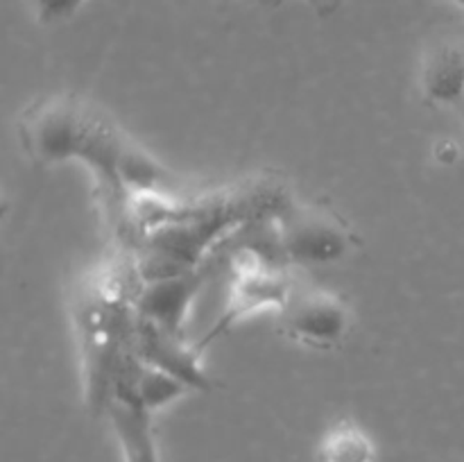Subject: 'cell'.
<instances>
[{
	"label": "cell",
	"instance_id": "1",
	"mask_svg": "<svg viewBox=\"0 0 464 462\" xmlns=\"http://www.w3.org/2000/svg\"><path fill=\"white\" fill-rule=\"evenodd\" d=\"M21 139L27 152L44 163L77 159L98 177L107 199L109 220L122 243L127 240V195L122 163L131 143L89 102L59 95L39 102L23 116Z\"/></svg>",
	"mask_w": 464,
	"mask_h": 462
},
{
	"label": "cell",
	"instance_id": "2",
	"mask_svg": "<svg viewBox=\"0 0 464 462\" xmlns=\"http://www.w3.org/2000/svg\"><path fill=\"white\" fill-rule=\"evenodd\" d=\"M143 281L130 252L86 276L72 302L77 338L84 365L86 403L102 415L111 399L118 371L131 356Z\"/></svg>",
	"mask_w": 464,
	"mask_h": 462
},
{
	"label": "cell",
	"instance_id": "3",
	"mask_svg": "<svg viewBox=\"0 0 464 462\" xmlns=\"http://www.w3.org/2000/svg\"><path fill=\"white\" fill-rule=\"evenodd\" d=\"M276 231L288 263L329 265L343 261L353 247L347 225L322 207L290 202L276 216Z\"/></svg>",
	"mask_w": 464,
	"mask_h": 462
},
{
	"label": "cell",
	"instance_id": "4",
	"mask_svg": "<svg viewBox=\"0 0 464 462\" xmlns=\"http://www.w3.org/2000/svg\"><path fill=\"white\" fill-rule=\"evenodd\" d=\"M349 322L347 306L322 290H293L281 308V326L288 338L313 349H331L343 342Z\"/></svg>",
	"mask_w": 464,
	"mask_h": 462
},
{
	"label": "cell",
	"instance_id": "5",
	"mask_svg": "<svg viewBox=\"0 0 464 462\" xmlns=\"http://www.w3.org/2000/svg\"><path fill=\"white\" fill-rule=\"evenodd\" d=\"M208 276H211V265L168 279L148 281L136 299L139 315L150 324L184 338V322Z\"/></svg>",
	"mask_w": 464,
	"mask_h": 462
},
{
	"label": "cell",
	"instance_id": "6",
	"mask_svg": "<svg viewBox=\"0 0 464 462\" xmlns=\"http://www.w3.org/2000/svg\"><path fill=\"white\" fill-rule=\"evenodd\" d=\"M131 353L145 365H152L157 370L177 376L190 390H198V392L211 390V380L199 365L198 347H188L184 338L150 324L140 315L139 324H136L134 342H131Z\"/></svg>",
	"mask_w": 464,
	"mask_h": 462
},
{
	"label": "cell",
	"instance_id": "7",
	"mask_svg": "<svg viewBox=\"0 0 464 462\" xmlns=\"http://www.w3.org/2000/svg\"><path fill=\"white\" fill-rule=\"evenodd\" d=\"M186 392H193L184 380L177 376L168 374V371L157 370L152 365H145L139 358L131 353L125 361V365L118 371V379L113 383V397L130 399V401L139 403L148 412H157L161 408H168L170 403L179 401Z\"/></svg>",
	"mask_w": 464,
	"mask_h": 462
},
{
	"label": "cell",
	"instance_id": "8",
	"mask_svg": "<svg viewBox=\"0 0 464 462\" xmlns=\"http://www.w3.org/2000/svg\"><path fill=\"white\" fill-rule=\"evenodd\" d=\"M104 415L109 417L122 462H159L157 439L152 430V412L140 408L130 399H109Z\"/></svg>",
	"mask_w": 464,
	"mask_h": 462
},
{
	"label": "cell",
	"instance_id": "9",
	"mask_svg": "<svg viewBox=\"0 0 464 462\" xmlns=\"http://www.w3.org/2000/svg\"><path fill=\"white\" fill-rule=\"evenodd\" d=\"M421 89L430 102H460L464 98V50L453 45L433 50L421 71Z\"/></svg>",
	"mask_w": 464,
	"mask_h": 462
},
{
	"label": "cell",
	"instance_id": "10",
	"mask_svg": "<svg viewBox=\"0 0 464 462\" xmlns=\"http://www.w3.org/2000/svg\"><path fill=\"white\" fill-rule=\"evenodd\" d=\"M376 447L353 421H340L326 430L320 444V462H374Z\"/></svg>",
	"mask_w": 464,
	"mask_h": 462
},
{
	"label": "cell",
	"instance_id": "11",
	"mask_svg": "<svg viewBox=\"0 0 464 462\" xmlns=\"http://www.w3.org/2000/svg\"><path fill=\"white\" fill-rule=\"evenodd\" d=\"M82 3L84 0H32L36 16L44 23H57L62 18H68L82 7Z\"/></svg>",
	"mask_w": 464,
	"mask_h": 462
},
{
	"label": "cell",
	"instance_id": "12",
	"mask_svg": "<svg viewBox=\"0 0 464 462\" xmlns=\"http://www.w3.org/2000/svg\"><path fill=\"white\" fill-rule=\"evenodd\" d=\"M258 5H266V7H279V5L288 3V0H254Z\"/></svg>",
	"mask_w": 464,
	"mask_h": 462
},
{
	"label": "cell",
	"instance_id": "13",
	"mask_svg": "<svg viewBox=\"0 0 464 462\" xmlns=\"http://www.w3.org/2000/svg\"><path fill=\"white\" fill-rule=\"evenodd\" d=\"M456 107H458V109H460V111H462V116H464V98L460 100V102H458V104H456Z\"/></svg>",
	"mask_w": 464,
	"mask_h": 462
},
{
	"label": "cell",
	"instance_id": "14",
	"mask_svg": "<svg viewBox=\"0 0 464 462\" xmlns=\"http://www.w3.org/2000/svg\"><path fill=\"white\" fill-rule=\"evenodd\" d=\"M453 3H456V5H460V7L464 9V0H453Z\"/></svg>",
	"mask_w": 464,
	"mask_h": 462
}]
</instances>
